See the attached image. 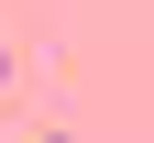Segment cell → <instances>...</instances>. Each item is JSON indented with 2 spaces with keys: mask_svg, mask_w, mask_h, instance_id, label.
<instances>
[{
  "mask_svg": "<svg viewBox=\"0 0 154 143\" xmlns=\"http://www.w3.org/2000/svg\"><path fill=\"white\" fill-rule=\"evenodd\" d=\"M0 77H11V55H0Z\"/></svg>",
  "mask_w": 154,
  "mask_h": 143,
  "instance_id": "obj_1",
  "label": "cell"
}]
</instances>
